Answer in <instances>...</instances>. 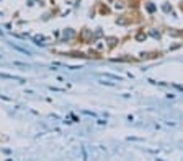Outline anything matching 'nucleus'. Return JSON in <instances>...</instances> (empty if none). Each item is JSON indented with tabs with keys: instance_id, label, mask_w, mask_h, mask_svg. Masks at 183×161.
Wrapping results in <instances>:
<instances>
[{
	"instance_id": "nucleus-10",
	"label": "nucleus",
	"mask_w": 183,
	"mask_h": 161,
	"mask_svg": "<svg viewBox=\"0 0 183 161\" xmlns=\"http://www.w3.org/2000/svg\"><path fill=\"white\" fill-rule=\"evenodd\" d=\"M164 11H170V7H168V5H164Z\"/></svg>"
},
{
	"instance_id": "nucleus-8",
	"label": "nucleus",
	"mask_w": 183,
	"mask_h": 161,
	"mask_svg": "<svg viewBox=\"0 0 183 161\" xmlns=\"http://www.w3.org/2000/svg\"><path fill=\"white\" fill-rule=\"evenodd\" d=\"M103 47H105V42H103V41H100L98 44H96V46H95V49H96V50H98V52H101V50H103Z\"/></svg>"
},
{
	"instance_id": "nucleus-7",
	"label": "nucleus",
	"mask_w": 183,
	"mask_h": 161,
	"mask_svg": "<svg viewBox=\"0 0 183 161\" xmlns=\"http://www.w3.org/2000/svg\"><path fill=\"white\" fill-rule=\"evenodd\" d=\"M82 38H83V41H87V39H88V38H92V33H90V31H87V30H85V31L82 33Z\"/></svg>"
},
{
	"instance_id": "nucleus-6",
	"label": "nucleus",
	"mask_w": 183,
	"mask_h": 161,
	"mask_svg": "<svg viewBox=\"0 0 183 161\" xmlns=\"http://www.w3.org/2000/svg\"><path fill=\"white\" fill-rule=\"evenodd\" d=\"M151 36H152L154 39H160V33L155 31V30H151Z\"/></svg>"
},
{
	"instance_id": "nucleus-9",
	"label": "nucleus",
	"mask_w": 183,
	"mask_h": 161,
	"mask_svg": "<svg viewBox=\"0 0 183 161\" xmlns=\"http://www.w3.org/2000/svg\"><path fill=\"white\" fill-rule=\"evenodd\" d=\"M146 8H147V11H151V13H152V11H155V7H154L152 3H147V5H146Z\"/></svg>"
},
{
	"instance_id": "nucleus-3",
	"label": "nucleus",
	"mask_w": 183,
	"mask_h": 161,
	"mask_svg": "<svg viewBox=\"0 0 183 161\" xmlns=\"http://www.w3.org/2000/svg\"><path fill=\"white\" fill-rule=\"evenodd\" d=\"M129 23V18H126V16H119L116 18V25H128Z\"/></svg>"
},
{
	"instance_id": "nucleus-2",
	"label": "nucleus",
	"mask_w": 183,
	"mask_h": 161,
	"mask_svg": "<svg viewBox=\"0 0 183 161\" xmlns=\"http://www.w3.org/2000/svg\"><path fill=\"white\" fill-rule=\"evenodd\" d=\"M146 39H147V34H146L144 31H142V30L136 33V41H137V42H144Z\"/></svg>"
},
{
	"instance_id": "nucleus-4",
	"label": "nucleus",
	"mask_w": 183,
	"mask_h": 161,
	"mask_svg": "<svg viewBox=\"0 0 183 161\" xmlns=\"http://www.w3.org/2000/svg\"><path fill=\"white\" fill-rule=\"evenodd\" d=\"M123 8H124V2H121V0L114 2V10H123Z\"/></svg>"
},
{
	"instance_id": "nucleus-5",
	"label": "nucleus",
	"mask_w": 183,
	"mask_h": 161,
	"mask_svg": "<svg viewBox=\"0 0 183 161\" xmlns=\"http://www.w3.org/2000/svg\"><path fill=\"white\" fill-rule=\"evenodd\" d=\"M167 33H168V36H173V38H177V36H181V31H175V30H168Z\"/></svg>"
},
{
	"instance_id": "nucleus-1",
	"label": "nucleus",
	"mask_w": 183,
	"mask_h": 161,
	"mask_svg": "<svg viewBox=\"0 0 183 161\" xmlns=\"http://www.w3.org/2000/svg\"><path fill=\"white\" fill-rule=\"evenodd\" d=\"M105 42H108V47H110V49H113V47H116V46H118V38H114V36H110V38H106L105 39Z\"/></svg>"
}]
</instances>
